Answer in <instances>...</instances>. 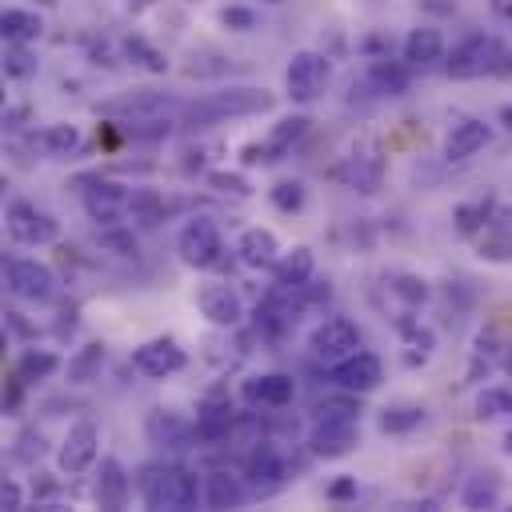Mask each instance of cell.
<instances>
[{
	"instance_id": "1",
	"label": "cell",
	"mask_w": 512,
	"mask_h": 512,
	"mask_svg": "<svg viewBox=\"0 0 512 512\" xmlns=\"http://www.w3.org/2000/svg\"><path fill=\"white\" fill-rule=\"evenodd\" d=\"M140 492L148 508H164V512H188L196 508V500H204V484L184 468H148Z\"/></svg>"
},
{
	"instance_id": "2",
	"label": "cell",
	"mask_w": 512,
	"mask_h": 512,
	"mask_svg": "<svg viewBox=\"0 0 512 512\" xmlns=\"http://www.w3.org/2000/svg\"><path fill=\"white\" fill-rule=\"evenodd\" d=\"M268 104H272V92H264V88H224V92H212L200 104H192L188 124H216L228 116H252V112H264Z\"/></svg>"
},
{
	"instance_id": "3",
	"label": "cell",
	"mask_w": 512,
	"mask_h": 512,
	"mask_svg": "<svg viewBox=\"0 0 512 512\" xmlns=\"http://www.w3.org/2000/svg\"><path fill=\"white\" fill-rule=\"evenodd\" d=\"M508 52L492 40V36H468L452 48L448 56V76L452 80H472V76H484V72H508Z\"/></svg>"
},
{
	"instance_id": "4",
	"label": "cell",
	"mask_w": 512,
	"mask_h": 512,
	"mask_svg": "<svg viewBox=\"0 0 512 512\" xmlns=\"http://www.w3.org/2000/svg\"><path fill=\"white\" fill-rule=\"evenodd\" d=\"M308 444H312L316 456H344V452H352V444H356V412L348 404H324Z\"/></svg>"
},
{
	"instance_id": "5",
	"label": "cell",
	"mask_w": 512,
	"mask_h": 512,
	"mask_svg": "<svg viewBox=\"0 0 512 512\" xmlns=\"http://www.w3.org/2000/svg\"><path fill=\"white\" fill-rule=\"evenodd\" d=\"M176 252L188 268H212L224 252V240H220V228L208 220V216H196L192 224H184L180 240H176Z\"/></svg>"
},
{
	"instance_id": "6",
	"label": "cell",
	"mask_w": 512,
	"mask_h": 512,
	"mask_svg": "<svg viewBox=\"0 0 512 512\" xmlns=\"http://www.w3.org/2000/svg\"><path fill=\"white\" fill-rule=\"evenodd\" d=\"M56 220L48 212H40L36 204L28 200H12L8 204V236L16 244H52L56 240Z\"/></svg>"
},
{
	"instance_id": "7",
	"label": "cell",
	"mask_w": 512,
	"mask_h": 512,
	"mask_svg": "<svg viewBox=\"0 0 512 512\" xmlns=\"http://www.w3.org/2000/svg\"><path fill=\"white\" fill-rule=\"evenodd\" d=\"M8 288H12L20 300L44 304V300H52V292H56V276H52V268L40 264V260H12V264H8Z\"/></svg>"
},
{
	"instance_id": "8",
	"label": "cell",
	"mask_w": 512,
	"mask_h": 512,
	"mask_svg": "<svg viewBox=\"0 0 512 512\" xmlns=\"http://www.w3.org/2000/svg\"><path fill=\"white\" fill-rule=\"evenodd\" d=\"M308 348H312L320 360H332V364H340L344 356H352V352L360 348V332H356V324H352V320L336 316V320H324V324L312 332Z\"/></svg>"
},
{
	"instance_id": "9",
	"label": "cell",
	"mask_w": 512,
	"mask_h": 512,
	"mask_svg": "<svg viewBox=\"0 0 512 512\" xmlns=\"http://www.w3.org/2000/svg\"><path fill=\"white\" fill-rule=\"evenodd\" d=\"M96 444H100V432H96V424H92V420H76V424L68 428V436H64L60 452H56V464H60V472L76 476V472L92 468V460H96Z\"/></svg>"
},
{
	"instance_id": "10",
	"label": "cell",
	"mask_w": 512,
	"mask_h": 512,
	"mask_svg": "<svg viewBox=\"0 0 512 512\" xmlns=\"http://www.w3.org/2000/svg\"><path fill=\"white\" fill-rule=\"evenodd\" d=\"M324 80H328V60L320 52H296L284 68V84L292 100H312Z\"/></svg>"
},
{
	"instance_id": "11",
	"label": "cell",
	"mask_w": 512,
	"mask_h": 512,
	"mask_svg": "<svg viewBox=\"0 0 512 512\" xmlns=\"http://www.w3.org/2000/svg\"><path fill=\"white\" fill-rule=\"evenodd\" d=\"M132 364H136L144 376L164 380V376H172V372H180V368H184V348H176V340L160 336V340L140 344V348L132 352Z\"/></svg>"
},
{
	"instance_id": "12",
	"label": "cell",
	"mask_w": 512,
	"mask_h": 512,
	"mask_svg": "<svg viewBox=\"0 0 512 512\" xmlns=\"http://www.w3.org/2000/svg\"><path fill=\"white\" fill-rule=\"evenodd\" d=\"M196 304H200V316L208 324H216V328H236L240 316H244V304L228 284H204Z\"/></svg>"
},
{
	"instance_id": "13",
	"label": "cell",
	"mask_w": 512,
	"mask_h": 512,
	"mask_svg": "<svg viewBox=\"0 0 512 512\" xmlns=\"http://www.w3.org/2000/svg\"><path fill=\"white\" fill-rule=\"evenodd\" d=\"M84 208H88V216L96 220V224H116L120 216H128V192L120 188V184H112V180H96L88 192H84Z\"/></svg>"
},
{
	"instance_id": "14",
	"label": "cell",
	"mask_w": 512,
	"mask_h": 512,
	"mask_svg": "<svg viewBox=\"0 0 512 512\" xmlns=\"http://www.w3.org/2000/svg\"><path fill=\"white\" fill-rule=\"evenodd\" d=\"M292 396H296V384H292V376H284V372H264V376L244 380V400H248V404L284 408V404H292Z\"/></svg>"
},
{
	"instance_id": "15",
	"label": "cell",
	"mask_w": 512,
	"mask_h": 512,
	"mask_svg": "<svg viewBox=\"0 0 512 512\" xmlns=\"http://www.w3.org/2000/svg\"><path fill=\"white\" fill-rule=\"evenodd\" d=\"M332 380H336L340 388H348V392H368V388L380 384V360H376L372 352H352V356H344V360L336 364Z\"/></svg>"
},
{
	"instance_id": "16",
	"label": "cell",
	"mask_w": 512,
	"mask_h": 512,
	"mask_svg": "<svg viewBox=\"0 0 512 512\" xmlns=\"http://www.w3.org/2000/svg\"><path fill=\"white\" fill-rule=\"evenodd\" d=\"M144 428H148L152 444H160V448H184V444L192 440V432H196V424H188V420H184L180 412H172V408H156Z\"/></svg>"
},
{
	"instance_id": "17",
	"label": "cell",
	"mask_w": 512,
	"mask_h": 512,
	"mask_svg": "<svg viewBox=\"0 0 512 512\" xmlns=\"http://www.w3.org/2000/svg\"><path fill=\"white\" fill-rule=\"evenodd\" d=\"M124 500H128V472L116 456H104L96 468V504L116 512V508H124Z\"/></svg>"
},
{
	"instance_id": "18",
	"label": "cell",
	"mask_w": 512,
	"mask_h": 512,
	"mask_svg": "<svg viewBox=\"0 0 512 512\" xmlns=\"http://www.w3.org/2000/svg\"><path fill=\"white\" fill-rule=\"evenodd\" d=\"M484 144H488V124L484 120H460V124H452V132L444 140V156L448 160H468Z\"/></svg>"
},
{
	"instance_id": "19",
	"label": "cell",
	"mask_w": 512,
	"mask_h": 512,
	"mask_svg": "<svg viewBox=\"0 0 512 512\" xmlns=\"http://www.w3.org/2000/svg\"><path fill=\"white\" fill-rule=\"evenodd\" d=\"M244 500H248V488L240 484V476H232L224 468L204 476V504L208 508H240Z\"/></svg>"
},
{
	"instance_id": "20",
	"label": "cell",
	"mask_w": 512,
	"mask_h": 512,
	"mask_svg": "<svg viewBox=\"0 0 512 512\" xmlns=\"http://www.w3.org/2000/svg\"><path fill=\"white\" fill-rule=\"evenodd\" d=\"M276 236L268 232V228H248V232H240V240H236V256L248 264V268H264V264H276Z\"/></svg>"
},
{
	"instance_id": "21",
	"label": "cell",
	"mask_w": 512,
	"mask_h": 512,
	"mask_svg": "<svg viewBox=\"0 0 512 512\" xmlns=\"http://www.w3.org/2000/svg\"><path fill=\"white\" fill-rule=\"evenodd\" d=\"M312 268H316V256H312V248H304V244H296L292 252H284V256H276V264H272V276L280 280V284H308L312 280Z\"/></svg>"
},
{
	"instance_id": "22",
	"label": "cell",
	"mask_w": 512,
	"mask_h": 512,
	"mask_svg": "<svg viewBox=\"0 0 512 512\" xmlns=\"http://www.w3.org/2000/svg\"><path fill=\"white\" fill-rule=\"evenodd\" d=\"M444 56V36L436 28H412L408 40H404V60L408 64H436Z\"/></svg>"
},
{
	"instance_id": "23",
	"label": "cell",
	"mask_w": 512,
	"mask_h": 512,
	"mask_svg": "<svg viewBox=\"0 0 512 512\" xmlns=\"http://www.w3.org/2000/svg\"><path fill=\"white\" fill-rule=\"evenodd\" d=\"M308 132V116L304 112H296V116H284V120H276V128L268 132V140H264V148H268V160H280L300 136Z\"/></svg>"
},
{
	"instance_id": "24",
	"label": "cell",
	"mask_w": 512,
	"mask_h": 512,
	"mask_svg": "<svg viewBox=\"0 0 512 512\" xmlns=\"http://www.w3.org/2000/svg\"><path fill=\"white\" fill-rule=\"evenodd\" d=\"M228 424H232V404H228V396H208V400L200 404V412H196V432H200V436H224Z\"/></svg>"
},
{
	"instance_id": "25",
	"label": "cell",
	"mask_w": 512,
	"mask_h": 512,
	"mask_svg": "<svg viewBox=\"0 0 512 512\" xmlns=\"http://www.w3.org/2000/svg\"><path fill=\"white\" fill-rule=\"evenodd\" d=\"M280 476H284V464H280L276 448L260 444V448L248 456V480H252V484H256V492H260V488H272V484H280Z\"/></svg>"
},
{
	"instance_id": "26",
	"label": "cell",
	"mask_w": 512,
	"mask_h": 512,
	"mask_svg": "<svg viewBox=\"0 0 512 512\" xmlns=\"http://www.w3.org/2000/svg\"><path fill=\"white\" fill-rule=\"evenodd\" d=\"M0 28H4V40L8 44H28V40L40 36V16L28 12V8H4Z\"/></svg>"
},
{
	"instance_id": "27",
	"label": "cell",
	"mask_w": 512,
	"mask_h": 512,
	"mask_svg": "<svg viewBox=\"0 0 512 512\" xmlns=\"http://www.w3.org/2000/svg\"><path fill=\"white\" fill-rule=\"evenodd\" d=\"M100 364H104V344H84L72 360H68V380L72 384H88L100 376Z\"/></svg>"
},
{
	"instance_id": "28",
	"label": "cell",
	"mask_w": 512,
	"mask_h": 512,
	"mask_svg": "<svg viewBox=\"0 0 512 512\" xmlns=\"http://www.w3.org/2000/svg\"><path fill=\"white\" fill-rule=\"evenodd\" d=\"M128 216L140 220V224H156V220L164 216L160 192H152V188H132V192H128Z\"/></svg>"
},
{
	"instance_id": "29",
	"label": "cell",
	"mask_w": 512,
	"mask_h": 512,
	"mask_svg": "<svg viewBox=\"0 0 512 512\" xmlns=\"http://www.w3.org/2000/svg\"><path fill=\"white\" fill-rule=\"evenodd\" d=\"M56 368H60V360H56L52 352L28 348V352L20 356V364H16V380H44V376H52Z\"/></svg>"
},
{
	"instance_id": "30",
	"label": "cell",
	"mask_w": 512,
	"mask_h": 512,
	"mask_svg": "<svg viewBox=\"0 0 512 512\" xmlns=\"http://www.w3.org/2000/svg\"><path fill=\"white\" fill-rule=\"evenodd\" d=\"M40 144H44L48 156H72L80 148V132L72 124H52V128L40 132Z\"/></svg>"
},
{
	"instance_id": "31",
	"label": "cell",
	"mask_w": 512,
	"mask_h": 512,
	"mask_svg": "<svg viewBox=\"0 0 512 512\" xmlns=\"http://www.w3.org/2000/svg\"><path fill=\"white\" fill-rule=\"evenodd\" d=\"M420 420H424V408H420V404H392V408L380 412V428H384V432H408V428H416Z\"/></svg>"
},
{
	"instance_id": "32",
	"label": "cell",
	"mask_w": 512,
	"mask_h": 512,
	"mask_svg": "<svg viewBox=\"0 0 512 512\" xmlns=\"http://www.w3.org/2000/svg\"><path fill=\"white\" fill-rule=\"evenodd\" d=\"M476 416H480V420L512 416V388H484V392L476 396Z\"/></svg>"
},
{
	"instance_id": "33",
	"label": "cell",
	"mask_w": 512,
	"mask_h": 512,
	"mask_svg": "<svg viewBox=\"0 0 512 512\" xmlns=\"http://www.w3.org/2000/svg\"><path fill=\"white\" fill-rule=\"evenodd\" d=\"M372 84H376L380 92L396 96V92H404V88H408V68H404V64H388V60H376V64H372Z\"/></svg>"
},
{
	"instance_id": "34",
	"label": "cell",
	"mask_w": 512,
	"mask_h": 512,
	"mask_svg": "<svg viewBox=\"0 0 512 512\" xmlns=\"http://www.w3.org/2000/svg\"><path fill=\"white\" fill-rule=\"evenodd\" d=\"M500 500V484L492 476H472L464 488V508H496Z\"/></svg>"
},
{
	"instance_id": "35",
	"label": "cell",
	"mask_w": 512,
	"mask_h": 512,
	"mask_svg": "<svg viewBox=\"0 0 512 512\" xmlns=\"http://www.w3.org/2000/svg\"><path fill=\"white\" fill-rule=\"evenodd\" d=\"M4 76H12V80L36 76V56L28 52V44H8V52H4Z\"/></svg>"
},
{
	"instance_id": "36",
	"label": "cell",
	"mask_w": 512,
	"mask_h": 512,
	"mask_svg": "<svg viewBox=\"0 0 512 512\" xmlns=\"http://www.w3.org/2000/svg\"><path fill=\"white\" fill-rule=\"evenodd\" d=\"M480 256H484V260H496V264L512 260V232H488V236L480 240Z\"/></svg>"
},
{
	"instance_id": "37",
	"label": "cell",
	"mask_w": 512,
	"mask_h": 512,
	"mask_svg": "<svg viewBox=\"0 0 512 512\" xmlns=\"http://www.w3.org/2000/svg\"><path fill=\"white\" fill-rule=\"evenodd\" d=\"M100 244L108 248V252H116V256H136V236L132 232H124V228H104L100 232Z\"/></svg>"
},
{
	"instance_id": "38",
	"label": "cell",
	"mask_w": 512,
	"mask_h": 512,
	"mask_svg": "<svg viewBox=\"0 0 512 512\" xmlns=\"http://www.w3.org/2000/svg\"><path fill=\"white\" fill-rule=\"evenodd\" d=\"M272 204H276V208H284V212H292V208H300V204H304V188H300L296 180H280V184L272 188Z\"/></svg>"
},
{
	"instance_id": "39",
	"label": "cell",
	"mask_w": 512,
	"mask_h": 512,
	"mask_svg": "<svg viewBox=\"0 0 512 512\" xmlns=\"http://www.w3.org/2000/svg\"><path fill=\"white\" fill-rule=\"evenodd\" d=\"M128 56H136V60H140L144 68H152V72H164V68H168V60H164L156 48H148L140 36H132V40H128Z\"/></svg>"
},
{
	"instance_id": "40",
	"label": "cell",
	"mask_w": 512,
	"mask_h": 512,
	"mask_svg": "<svg viewBox=\"0 0 512 512\" xmlns=\"http://www.w3.org/2000/svg\"><path fill=\"white\" fill-rule=\"evenodd\" d=\"M408 364H424L432 356V332L428 328H408Z\"/></svg>"
},
{
	"instance_id": "41",
	"label": "cell",
	"mask_w": 512,
	"mask_h": 512,
	"mask_svg": "<svg viewBox=\"0 0 512 512\" xmlns=\"http://www.w3.org/2000/svg\"><path fill=\"white\" fill-rule=\"evenodd\" d=\"M208 184H212L216 192H232V196H248V192H252L248 180L236 176V172H208Z\"/></svg>"
},
{
	"instance_id": "42",
	"label": "cell",
	"mask_w": 512,
	"mask_h": 512,
	"mask_svg": "<svg viewBox=\"0 0 512 512\" xmlns=\"http://www.w3.org/2000/svg\"><path fill=\"white\" fill-rule=\"evenodd\" d=\"M396 296H404L408 304H424L428 300V284L420 280V276H396Z\"/></svg>"
},
{
	"instance_id": "43",
	"label": "cell",
	"mask_w": 512,
	"mask_h": 512,
	"mask_svg": "<svg viewBox=\"0 0 512 512\" xmlns=\"http://www.w3.org/2000/svg\"><path fill=\"white\" fill-rule=\"evenodd\" d=\"M20 504H24V492H20V484H16V480H4V488H0V508L16 512Z\"/></svg>"
},
{
	"instance_id": "44",
	"label": "cell",
	"mask_w": 512,
	"mask_h": 512,
	"mask_svg": "<svg viewBox=\"0 0 512 512\" xmlns=\"http://www.w3.org/2000/svg\"><path fill=\"white\" fill-rule=\"evenodd\" d=\"M224 24H232V28H240V32H244V28H252V24H256V16H252L248 8H224Z\"/></svg>"
},
{
	"instance_id": "45",
	"label": "cell",
	"mask_w": 512,
	"mask_h": 512,
	"mask_svg": "<svg viewBox=\"0 0 512 512\" xmlns=\"http://www.w3.org/2000/svg\"><path fill=\"white\" fill-rule=\"evenodd\" d=\"M476 216H484V208H460V212H456V228H460V232H476V224H480Z\"/></svg>"
},
{
	"instance_id": "46",
	"label": "cell",
	"mask_w": 512,
	"mask_h": 512,
	"mask_svg": "<svg viewBox=\"0 0 512 512\" xmlns=\"http://www.w3.org/2000/svg\"><path fill=\"white\" fill-rule=\"evenodd\" d=\"M328 496H332V500H352V496H356V480H352V476L336 480V484L328 488Z\"/></svg>"
},
{
	"instance_id": "47",
	"label": "cell",
	"mask_w": 512,
	"mask_h": 512,
	"mask_svg": "<svg viewBox=\"0 0 512 512\" xmlns=\"http://www.w3.org/2000/svg\"><path fill=\"white\" fill-rule=\"evenodd\" d=\"M492 4V12L500 16V20H512V0H488Z\"/></svg>"
},
{
	"instance_id": "48",
	"label": "cell",
	"mask_w": 512,
	"mask_h": 512,
	"mask_svg": "<svg viewBox=\"0 0 512 512\" xmlns=\"http://www.w3.org/2000/svg\"><path fill=\"white\" fill-rule=\"evenodd\" d=\"M500 120H504V128H512V104H508V108L500 112Z\"/></svg>"
},
{
	"instance_id": "49",
	"label": "cell",
	"mask_w": 512,
	"mask_h": 512,
	"mask_svg": "<svg viewBox=\"0 0 512 512\" xmlns=\"http://www.w3.org/2000/svg\"><path fill=\"white\" fill-rule=\"evenodd\" d=\"M268 4H276V0H268Z\"/></svg>"
}]
</instances>
